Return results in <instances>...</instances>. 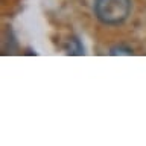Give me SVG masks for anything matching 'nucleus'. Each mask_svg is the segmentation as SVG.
Masks as SVG:
<instances>
[{"mask_svg": "<svg viewBox=\"0 0 146 146\" xmlns=\"http://www.w3.org/2000/svg\"><path fill=\"white\" fill-rule=\"evenodd\" d=\"M111 55H131L132 50L129 47H125V46H117V47H113L110 50Z\"/></svg>", "mask_w": 146, "mask_h": 146, "instance_id": "3", "label": "nucleus"}, {"mask_svg": "<svg viewBox=\"0 0 146 146\" xmlns=\"http://www.w3.org/2000/svg\"><path fill=\"white\" fill-rule=\"evenodd\" d=\"M98 20L108 26L123 23L131 14V0H94Z\"/></svg>", "mask_w": 146, "mask_h": 146, "instance_id": "1", "label": "nucleus"}, {"mask_svg": "<svg viewBox=\"0 0 146 146\" xmlns=\"http://www.w3.org/2000/svg\"><path fill=\"white\" fill-rule=\"evenodd\" d=\"M66 52L68 55H84V46H82L81 40L76 38V36H72V38L67 40L66 43Z\"/></svg>", "mask_w": 146, "mask_h": 146, "instance_id": "2", "label": "nucleus"}]
</instances>
